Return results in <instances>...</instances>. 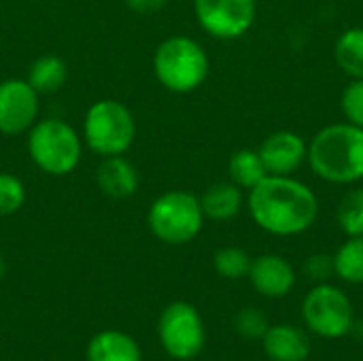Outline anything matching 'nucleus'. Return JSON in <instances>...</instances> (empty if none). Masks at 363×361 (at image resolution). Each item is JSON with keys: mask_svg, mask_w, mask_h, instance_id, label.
<instances>
[{"mask_svg": "<svg viewBox=\"0 0 363 361\" xmlns=\"http://www.w3.org/2000/svg\"><path fill=\"white\" fill-rule=\"evenodd\" d=\"M211 60L204 47L183 34L164 38L153 53V74L172 94H191L208 79Z\"/></svg>", "mask_w": 363, "mask_h": 361, "instance_id": "nucleus-3", "label": "nucleus"}, {"mask_svg": "<svg viewBox=\"0 0 363 361\" xmlns=\"http://www.w3.org/2000/svg\"><path fill=\"white\" fill-rule=\"evenodd\" d=\"M136 138V119L132 111L115 100L94 102L83 117V145L100 157L123 155Z\"/></svg>", "mask_w": 363, "mask_h": 361, "instance_id": "nucleus-5", "label": "nucleus"}, {"mask_svg": "<svg viewBox=\"0 0 363 361\" xmlns=\"http://www.w3.org/2000/svg\"><path fill=\"white\" fill-rule=\"evenodd\" d=\"M234 328L236 332L242 336V338H249V340H262L264 334L268 332L270 323H268V317L259 311V309H242L236 313L234 317Z\"/></svg>", "mask_w": 363, "mask_h": 361, "instance_id": "nucleus-24", "label": "nucleus"}, {"mask_svg": "<svg viewBox=\"0 0 363 361\" xmlns=\"http://www.w3.org/2000/svg\"><path fill=\"white\" fill-rule=\"evenodd\" d=\"M304 274L315 283H328L334 274V257L325 253H315L304 262Z\"/></svg>", "mask_w": 363, "mask_h": 361, "instance_id": "nucleus-26", "label": "nucleus"}, {"mask_svg": "<svg viewBox=\"0 0 363 361\" xmlns=\"http://www.w3.org/2000/svg\"><path fill=\"white\" fill-rule=\"evenodd\" d=\"M302 317L308 330L325 340H338L353 332L355 309L349 296L332 285L317 283L302 302Z\"/></svg>", "mask_w": 363, "mask_h": 361, "instance_id": "nucleus-7", "label": "nucleus"}, {"mask_svg": "<svg viewBox=\"0 0 363 361\" xmlns=\"http://www.w3.org/2000/svg\"><path fill=\"white\" fill-rule=\"evenodd\" d=\"M157 336L164 351L179 361L196 360L206 345L204 321L196 306L187 302H172L162 311Z\"/></svg>", "mask_w": 363, "mask_h": 361, "instance_id": "nucleus-8", "label": "nucleus"}, {"mask_svg": "<svg viewBox=\"0 0 363 361\" xmlns=\"http://www.w3.org/2000/svg\"><path fill=\"white\" fill-rule=\"evenodd\" d=\"M251 262L253 260L249 257V253L240 247H221L213 257V266L217 274L223 279H232V281L247 277Z\"/></svg>", "mask_w": 363, "mask_h": 361, "instance_id": "nucleus-22", "label": "nucleus"}, {"mask_svg": "<svg viewBox=\"0 0 363 361\" xmlns=\"http://www.w3.org/2000/svg\"><path fill=\"white\" fill-rule=\"evenodd\" d=\"M128 9L134 11V13H140V15H149V13H157L162 11L168 0H125Z\"/></svg>", "mask_w": 363, "mask_h": 361, "instance_id": "nucleus-27", "label": "nucleus"}, {"mask_svg": "<svg viewBox=\"0 0 363 361\" xmlns=\"http://www.w3.org/2000/svg\"><path fill=\"white\" fill-rule=\"evenodd\" d=\"M87 361H143V353L130 334L119 330H104L89 340Z\"/></svg>", "mask_w": 363, "mask_h": 361, "instance_id": "nucleus-15", "label": "nucleus"}, {"mask_svg": "<svg viewBox=\"0 0 363 361\" xmlns=\"http://www.w3.org/2000/svg\"><path fill=\"white\" fill-rule=\"evenodd\" d=\"M315 174L328 183L351 185L363 179V128L332 123L315 134L306 155Z\"/></svg>", "mask_w": 363, "mask_h": 361, "instance_id": "nucleus-2", "label": "nucleus"}, {"mask_svg": "<svg viewBox=\"0 0 363 361\" xmlns=\"http://www.w3.org/2000/svg\"><path fill=\"white\" fill-rule=\"evenodd\" d=\"M26 145L32 164L49 177L74 172L83 157V136L60 117L36 121L28 130Z\"/></svg>", "mask_w": 363, "mask_h": 361, "instance_id": "nucleus-4", "label": "nucleus"}, {"mask_svg": "<svg viewBox=\"0 0 363 361\" xmlns=\"http://www.w3.org/2000/svg\"><path fill=\"white\" fill-rule=\"evenodd\" d=\"M2 277H4V257L0 255V281H2Z\"/></svg>", "mask_w": 363, "mask_h": 361, "instance_id": "nucleus-28", "label": "nucleus"}, {"mask_svg": "<svg viewBox=\"0 0 363 361\" xmlns=\"http://www.w3.org/2000/svg\"><path fill=\"white\" fill-rule=\"evenodd\" d=\"M204 219L200 198L183 189H170L157 196L147 211L151 234L166 245L191 243L202 232Z\"/></svg>", "mask_w": 363, "mask_h": 361, "instance_id": "nucleus-6", "label": "nucleus"}, {"mask_svg": "<svg viewBox=\"0 0 363 361\" xmlns=\"http://www.w3.org/2000/svg\"><path fill=\"white\" fill-rule=\"evenodd\" d=\"M338 226L347 236H363V187L347 191L338 202Z\"/></svg>", "mask_w": 363, "mask_h": 361, "instance_id": "nucleus-21", "label": "nucleus"}, {"mask_svg": "<svg viewBox=\"0 0 363 361\" xmlns=\"http://www.w3.org/2000/svg\"><path fill=\"white\" fill-rule=\"evenodd\" d=\"M253 221L274 236H298L311 230L319 217L315 191L291 174H268L247 198Z\"/></svg>", "mask_w": 363, "mask_h": 361, "instance_id": "nucleus-1", "label": "nucleus"}, {"mask_svg": "<svg viewBox=\"0 0 363 361\" xmlns=\"http://www.w3.org/2000/svg\"><path fill=\"white\" fill-rule=\"evenodd\" d=\"M334 274L345 283H363V236H349L334 253Z\"/></svg>", "mask_w": 363, "mask_h": 361, "instance_id": "nucleus-20", "label": "nucleus"}, {"mask_svg": "<svg viewBox=\"0 0 363 361\" xmlns=\"http://www.w3.org/2000/svg\"><path fill=\"white\" fill-rule=\"evenodd\" d=\"M334 55L345 74L363 79V28H351L336 40Z\"/></svg>", "mask_w": 363, "mask_h": 361, "instance_id": "nucleus-19", "label": "nucleus"}, {"mask_svg": "<svg viewBox=\"0 0 363 361\" xmlns=\"http://www.w3.org/2000/svg\"><path fill=\"white\" fill-rule=\"evenodd\" d=\"M249 281L264 298H283L296 287V270L281 255H259L251 262Z\"/></svg>", "mask_w": 363, "mask_h": 361, "instance_id": "nucleus-12", "label": "nucleus"}, {"mask_svg": "<svg viewBox=\"0 0 363 361\" xmlns=\"http://www.w3.org/2000/svg\"><path fill=\"white\" fill-rule=\"evenodd\" d=\"M194 13L208 36L234 40L251 30L257 4L255 0H194Z\"/></svg>", "mask_w": 363, "mask_h": 361, "instance_id": "nucleus-9", "label": "nucleus"}, {"mask_svg": "<svg viewBox=\"0 0 363 361\" xmlns=\"http://www.w3.org/2000/svg\"><path fill=\"white\" fill-rule=\"evenodd\" d=\"M262 343L264 353L272 361H306L311 355V338L296 326H270Z\"/></svg>", "mask_w": 363, "mask_h": 361, "instance_id": "nucleus-14", "label": "nucleus"}, {"mask_svg": "<svg viewBox=\"0 0 363 361\" xmlns=\"http://www.w3.org/2000/svg\"><path fill=\"white\" fill-rule=\"evenodd\" d=\"M242 202H245L242 189L238 185H234L232 181L213 183L200 196L202 213H204L206 219H213V221H230V219H234L240 213Z\"/></svg>", "mask_w": 363, "mask_h": 361, "instance_id": "nucleus-16", "label": "nucleus"}, {"mask_svg": "<svg viewBox=\"0 0 363 361\" xmlns=\"http://www.w3.org/2000/svg\"><path fill=\"white\" fill-rule=\"evenodd\" d=\"M26 81L40 96L57 94L66 85V81H68V66H66V62L60 55L45 53V55L36 57L30 64Z\"/></svg>", "mask_w": 363, "mask_h": 361, "instance_id": "nucleus-17", "label": "nucleus"}, {"mask_svg": "<svg viewBox=\"0 0 363 361\" xmlns=\"http://www.w3.org/2000/svg\"><path fill=\"white\" fill-rule=\"evenodd\" d=\"M268 174H291L302 166L308 155L304 138L291 130L272 132L257 149Z\"/></svg>", "mask_w": 363, "mask_h": 361, "instance_id": "nucleus-11", "label": "nucleus"}, {"mask_svg": "<svg viewBox=\"0 0 363 361\" xmlns=\"http://www.w3.org/2000/svg\"><path fill=\"white\" fill-rule=\"evenodd\" d=\"M96 183L100 191L108 198H130L138 191L140 177L136 166L123 155L102 157L96 170Z\"/></svg>", "mask_w": 363, "mask_h": 361, "instance_id": "nucleus-13", "label": "nucleus"}, {"mask_svg": "<svg viewBox=\"0 0 363 361\" xmlns=\"http://www.w3.org/2000/svg\"><path fill=\"white\" fill-rule=\"evenodd\" d=\"M26 202V185L13 172H0V217L15 215Z\"/></svg>", "mask_w": 363, "mask_h": 361, "instance_id": "nucleus-23", "label": "nucleus"}, {"mask_svg": "<svg viewBox=\"0 0 363 361\" xmlns=\"http://www.w3.org/2000/svg\"><path fill=\"white\" fill-rule=\"evenodd\" d=\"M228 172L230 181L240 189H253L264 177H268V170L255 149H238L230 157Z\"/></svg>", "mask_w": 363, "mask_h": 361, "instance_id": "nucleus-18", "label": "nucleus"}, {"mask_svg": "<svg viewBox=\"0 0 363 361\" xmlns=\"http://www.w3.org/2000/svg\"><path fill=\"white\" fill-rule=\"evenodd\" d=\"M340 106H342V113H345L349 123H355V126L363 128V79H353L345 87L342 98H340Z\"/></svg>", "mask_w": 363, "mask_h": 361, "instance_id": "nucleus-25", "label": "nucleus"}, {"mask_svg": "<svg viewBox=\"0 0 363 361\" xmlns=\"http://www.w3.org/2000/svg\"><path fill=\"white\" fill-rule=\"evenodd\" d=\"M40 94L26 79L0 81V134L17 136L28 132L38 117Z\"/></svg>", "mask_w": 363, "mask_h": 361, "instance_id": "nucleus-10", "label": "nucleus"}]
</instances>
